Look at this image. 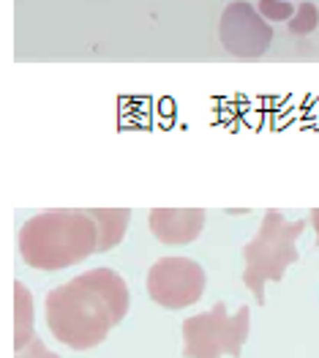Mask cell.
Listing matches in <instances>:
<instances>
[{
    "label": "cell",
    "instance_id": "1",
    "mask_svg": "<svg viewBox=\"0 0 319 358\" xmlns=\"http://www.w3.org/2000/svg\"><path fill=\"white\" fill-rule=\"evenodd\" d=\"M17 249L36 271L71 268L98 252V227L87 210H44L20 227Z\"/></svg>",
    "mask_w": 319,
    "mask_h": 358
},
{
    "label": "cell",
    "instance_id": "2",
    "mask_svg": "<svg viewBox=\"0 0 319 358\" xmlns=\"http://www.w3.org/2000/svg\"><path fill=\"white\" fill-rule=\"evenodd\" d=\"M44 317L50 334L71 350H90L101 345L115 326L107 301L82 276H74L47 293Z\"/></svg>",
    "mask_w": 319,
    "mask_h": 358
},
{
    "label": "cell",
    "instance_id": "3",
    "mask_svg": "<svg viewBox=\"0 0 319 358\" xmlns=\"http://www.w3.org/2000/svg\"><path fill=\"white\" fill-rule=\"evenodd\" d=\"M306 222H287L281 210H267L257 236L243 249V282L254 293L257 303H265V285L281 282L292 263H297V238Z\"/></svg>",
    "mask_w": 319,
    "mask_h": 358
},
{
    "label": "cell",
    "instance_id": "4",
    "mask_svg": "<svg viewBox=\"0 0 319 358\" xmlns=\"http://www.w3.org/2000/svg\"><path fill=\"white\" fill-rule=\"evenodd\" d=\"M248 329V306H240L235 315H227V306L218 301L210 312L183 320V358H240Z\"/></svg>",
    "mask_w": 319,
    "mask_h": 358
},
{
    "label": "cell",
    "instance_id": "5",
    "mask_svg": "<svg viewBox=\"0 0 319 358\" xmlns=\"http://www.w3.org/2000/svg\"><path fill=\"white\" fill-rule=\"evenodd\" d=\"M207 276L197 260L161 257L147 271V296L164 309H188L202 299Z\"/></svg>",
    "mask_w": 319,
    "mask_h": 358
},
{
    "label": "cell",
    "instance_id": "6",
    "mask_svg": "<svg viewBox=\"0 0 319 358\" xmlns=\"http://www.w3.org/2000/svg\"><path fill=\"white\" fill-rule=\"evenodd\" d=\"M218 36H221L224 50H230L235 58L254 60L265 55V50L270 47L273 28L267 25V20L254 6H248L243 0H235L221 14Z\"/></svg>",
    "mask_w": 319,
    "mask_h": 358
},
{
    "label": "cell",
    "instance_id": "7",
    "mask_svg": "<svg viewBox=\"0 0 319 358\" xmlns=\"http://www.w3.org/2000/svg\"><path fill=\"white\" fill-rule=\"evenodd\" d=\"M150 233L167 246H183L202 236V208H153L147 216Z\"/></svg>",
    "mask_w": 319,
    "mask_h": 358
},
{
    "label": "cell",
    "instance_id": "8",
    "mask_svg": "<svg viewBox=\"0 0 319 358\" xmlns=\"http://www.w3.org/2000/svg\"><path fill=\"white\" fill-rule=\"evenodd\" d=\"M80 276L85 279L101 299L107 301V306L112 312V320H115L117 326L126 317V312H128V287H126L123 276L115 273L112 268H90L85 273H80Z\"/></svg>",
    "mask_w": 319,
    "mask_h": 358
},
{
    "label": "cell",
    "instance_id": "9",
    "mask_svg": "<svg viewBox=\"0 0 319 358\" xmlns=\"http://www.w3.org/2000/svg\"><path fill=\"white\" fill-rule=\"evenodd\" d=\"M90 219L96 222L98 227V252H110L112 246H117L123 236H126V227H128V219H131V210L128 208H93L87 210Z\"/></svg>",
    "mask_w": 319,
    "mask_h": 358
},
{
    "label": "cell",
    "instance_id": "10",
    "mask_svg": "<svg viewBox=\"0 0 319 358\" xmlns=\"http://www.w3.org/2000/svg\"><path fill=\"white\" fill-rule=\"evenodd\" d=\"M36 339L33 326V296L25 282H14V353L25 350Z\"/></svg>",
    "mask_w": 319,
    "mask_h": 358
},
{
    "label": "cell",
    "instance_id": "11",
    "mask_svg": "<svg viewBox=\"0 0 319 358\" xmlns=\"http://www.w3.org/2000/svg\"><path fill=\"white\" fill-rule=\"evenodd\" d=\"M319 25V11L314 3H300L295 17L290 20V30L295 36H306Z\"/></svg>",
    "mask_w": 319,
    "mask_h": 358
},
{
    "label": "cell",
    "instance_id": "12",
    "mask_svg": "<svg viewBox=\"0 0 319 358\" xmlns=\"http://www.w3.org/2000/svg\"><path fill=\"white\" fill-rule=\"evenodd\" d=\"M257 11L265 20H270V22H284V20L295 17V6H292L290 0H260Z\"/></svg>",
    "mask_w": 319,
    "mask_h": 358
},
{
    "label": "cell",
    "instance_id": "13",
    "mask_svg": "<svg viewBox=\"0 0 319 358\" xmlns=\"http://www.w3.org/2000/svg\"><path fill=\"white\" fill-rule=\"evenodd\" d=\"M14 358H60V356L58 353H52V350L44 345V339H41V336H36L25 350H17V356Z\"/></svg>",
    "mask_w": 319,
    "mask_h": 358
},
{
    "label": "cell",
    "instance_id": "14",
    "mask_svg": "<svg viewBox=\"0 0 319 358\" xmlns=\"http://www.w3.org/2000/svg\"><path fill=\"white\" fill-rule=\"evenodd\" d=\"M311 224H314V230H317V246H319V208L311 210Z\"/></svg>",
    "mask_w": 319,
    "mask_h": 358
}]
</instances>
